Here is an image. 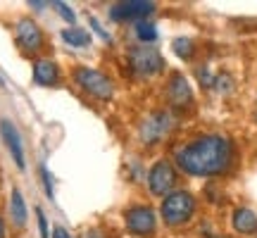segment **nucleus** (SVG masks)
Here are the masks:
<instances>
[{
    "label": "nucleus",
    "instance_id": "f257e3e1",
    "mask_svg": "<svg viewBox=\"0 0 257 238\" xmlns=\"http://www.w3.org/2000/svg\"><path fill=\"white\" fill-rule=\"evenodd\" d=\"M172 162L181 174L191 179H217L231 172L236 162V143L219 131L198 134L176 143L172 150Z\"/></svg>",
    "mask_w": 257,
    "mask_h": 238
},
{
    "label": "nucleus",
    "instance_id": "f03ea898",
    "mask_svg": "<svg viewBox=\"0 0 257 238\" xmlns=\"http://www.w3.org/2000/svg\"><path fill=\"white\" fill-rule=\"evenodd\" d=\"M179 129V112L169 107H157V110L146 112L136 124V141L141 148H157L167 143Z\"/></svg>",
    "mask_w": 257,
    "mask_h": 238
},
{
    "label": "nucleus",
    "instance_id": "7ed1b4c3",
    "mask_svg": "<svg viewBox=\"0 0 257 238\" xmlns=\"http://www.w3.org/2000/svg\"><path fill=\"white\" fill-rule=\"evenodd\" d=\"M69 79L86 98H93L95 102H112L114 100V79L107 72H102L91 64H74L69 69Z\"/></svg>",
    "mask_w": 257,
    "mask_h": 238
},
{
    "label": "nucleus",
    "instance_id": "20e7f679",
    "mask_svg": "<svg viewBox=\"0 0 257 238\" xmlns=\"http://www.w3.org/2000/svg\"><path fill=\"white\" fill-rule=\"evenodd\" d=\"M160 219L167 229H184L198 214V198L188 188H176L160 202Z\"/></svg>",
    "mask_w": 257,
    "mask_h": 238
},
{
    "label": "nucleus",
    "instance_id": "39448f33",
    "mask_svg": "<svg viewBox=\"0 0 257 238\" xmlns=\"http://www.w3.org/2000/svg\"><path fill=\"white\" fill-rule=\"evenodd\" d=\"M124 57H126V67L131 76H136V79H153V76H160L167 69L165 57L155 46L134 43V46L126 48Z\"/></svg>",
    "mask_w": 257,
    "mask_h": 238
},
{
    "label": "nucleus",
    "instance_id": "423d86ee",
    "mask_svg": "<svg viewBox=\"0 0 257 238\" xmlns=\"http://www.w3.org/2000/svg\"><path fill=\"white\" fill-rule=\"evenodd\" d=\"M157 210L148 202H131L121 210L124 229L134 238H155L157 236Z\"/></svg>",
    "mask_w": 257,
    "mask_h": 238
},
{
    "label": "nucleus",
    "instance_id": "0eeeda50",
    "mask_svg": "<svg viewBox=\"0 0 257 238\" xmlns=\"http://www.w3.org/2000/svg\"><path fill=\"white\" fill-rule=\"evenodd\" d=\"M181 172L176 169V165L172 162V157H157L153 165L148 167L146 174V188L153 198H167L169 193L176 191Z\"/></svg>",
    "mask_w": 257,
    "mask_h": 238
},
{
    "label": "nucleus",
    "instance_id": "6e6552de",
    "mask_svg": "<svg viewBox=\"0 0 257 238\" xmlns=\"http://www.w3.org/2000/svg\"><path fill=\"white\" fill-rule=\"evenodd\" d=\"M15 46L27 57H41L48 48V36L34 17H19L15 22Z\"/></svg>",
    "mask_w": 257,
    "mask_h": 238
},
{
    "label": "nucleus",
    "instance_id": "1a4fd4ad",
    "mask_svg": "<svg viewBox=\"0 0 257 238\" xmlns=\"http://www.w3.org/2000/svg\"><path fill=\"white\" fill-rule=\"evenodd\" d=\"M157 12V5L153 0H119V3H112L107 8V17L112 24H136L143 19H150Z\"/></svg>",
    "mask_w": 257,
    "mask_h": 238
},
{
    "label": "nucleus",
    "instance_id": "9d476101",
    "mask_svg": "<svg viewBox=\"0 0 257 238\" xmlns=\"http://www.w3.org/2000/svg\"><path fill=\"white\" fill-rule=\"evenodd\" d=\"M165 102L169 110L184 112L191 110L195 95H193V86L188 81V76L181 72H172L165 81Z\"/></svg>",
    "mask_w": 257,
    "mask_h": 238
},
{
    "label": "nucleus",
    "instance_id": "9b49d317",
    "mask_svg": "<svg viewBox=\"0 0 257 238\" xmlns=\"http://www.w3.org/2000/svg\"><path fill=\"white\" fill-rule=\"evenodd\" d=\"M31 79L41 88H57L62 83V69L53 55H41L31 64Z\"/></svg>",
    "mask_w": 257,
    "mask_h": 238
},
{
    "label": "nucleus",
    "instance_id": "f8f14e48",
    "mask_svg": "<svg viewBox=\"0 0 257 238\" xmlns=\"http://www.w3.org/2000/svg\"><path fill=\"white\" fill-rule=\"evenodd\" d=\"M0 138H3V143L8 146L10 150V157H12V162L17 165V169H27V155H24V141H22V134H19V129L15 127V122L8 117L0 119Z\"/></svg>",
    "mask_w": 257,
    "mask_h": 238
},
{
    "label": "nucleus",
    "instance_id": "ddd939ff",
    "mask_svg": "<svg viewBox=\"0 0 257 238\" xmlns=\"http://www.w3.org/2000/svg\"><path fill=\"white\" fill-rule=\"evenodd\" d=\"M231 229L240 236H257V212L252 207H236L231 212Z\"/></svg>",
    "mask_w": 257,
    "mask_h": 238
},
{
    "label": "nucleus",
    "instance_id": "4468645a",
    "mask_svg": "<svg viewBox=\"0 0 257 238\" xmlns=\"http://www.w3.org/2000/svg\"><path fill=\"white\" fill-rule=\"evenodd\" d=\"M10 221L15 224V229H24L29 221V207L27 200L17 186L10 191Z\"/></svg>",
    "mask_w": 257,
    "mask_h": 238
},
{
    "label": "nucleus",
    "instance_id": "2eb2a0df",
    "mask_svg": "<svg viewBox=\"0 0 257 238\" xmlns=\"http://www.w3.org/2000/svg\"><path fill=\"white\" fill-rule=\"evenodd\" d=\"M60 38H62L69 48H74V50H86V48L93 46L91 31L79 27V24H76V27H64L62 31H60Z\"/></svg>",
    "mask_w": 257,
    "mask_h": 238
},
{
    "label": "nucleus",
    "instance_id": "dca6fc26",
    "mask_svg": "<svg viewBox=\"0 0 257 238\" xmlns=\"http://www.w3.org/2000/svg\"><path fill=\"white\" fill-rule=\"evenodd\" d=\"M157 24L153 19H143V22H136L134 24V38H136L141 46H155L157 41Z\"/></svg>",
    "mask_w": 257,
    "mask_h": 238
},
{
    "label": "nucleus",
    "instance_id": "f3484780",
    "mask_svg": "<svg viewBox=\"0 0 257 238\" xmlns=\"http://www.w3.org/2000/svg\"><path fill=\"white\" fill-rule=\"evenodd\" d=\"M172 53H174L179 60H184V62H191L193 57H195V41L188 36H179L172 41Z\"/></svg>",
    "mask_w": 257,
    "mask_h": 238
},
{
    "label": "nucleus",
    "instance_id": "a211bd4d",
    "mask_svg": "<svg viewBox=\"0 0 257 238\" xmlns=\"http://www.w3.org/2000/svg\"><path fill=\"white\" fill-rule=\"evenodd\" d=\"M50 8L55 10L57 15L67 22V27H76V12H74L67 3H62V0H55V3H50Z\"/></svg>",
    "mask_w": 257,
    "mask_h": 238
},
{
    "label": "nucleus",
    "instance_id": "6ab92c4d",
    "mask_svg": "<svg viewBox=\"0 0 257 238\" xmlns=\"http://www.w3.org/2000/svg\"><path fill=\"white\" fill-rule=\"evenodd\" d=\"M38 172H41V181H43V191H46L48 200H53V198H55V186H53V174H50V169H48L46 165H41Z\"/></svg>",
    "mask_w": 257,
    "mask_h": 238
},
{
    "label": "nucleus",
    "instance_id": "aec40b11",
    "mask_svg": "<svg viewBox=\"0 0 257 238\" xmlns=\"http://www.w3.org/2000/svg\"><path fill=\"white\" fill-rule=\"evenodd\" d=\"M88 24H91V31H95V34H98V36H100L102 41H105V43L110 46V43H112V34H110V31H107L105 27H102L100 22H98V17L88 15Z\"/></svg>",
    "mask_w": 257,
    "mask_h": 238
},
{
    "label": "nucleus",
    "instance_id": "412c9836",
    "mask_svg": "<svg viewBox=\"0 0 257 238\" xmlns=\"http://www.w3.org/2000/svg\"><path fill=\"white\" fill-rule=\"evenodd\" d=\"M36 224H38V236L41 238H50V226H48V217L46 212L36 207Z\"/></svg>",
    "mask_w": 257,
    "mask_h": 238
},
{
    "label": "nucleus",
    "instance_id": "4be33fe9",
    "mask_svg": "<svg viewBox=\"0 0 257 238\" xmlns=\"http://www.w3.org/2000/svg\"><path fill=\"white\" fill-rule=\"evenodd\" d=\"M214 76L217 74H212L207 67H198V79H200L202 88H214Z\"/></svg>",
    "mask_w": 257,
    "mask_h": 238
},
{
    "label": "nucleus",
    "instance_id": "5701e85b",
    "mask_svg": "<svg viewBox=\"0 0 257 238\" xmlns=\"http://www.w3.org/2000/svg\"><path fill=\"white\" fill-rule=\"evenodd\" d=\"M214 88L221 93H229V88H233V79L229 74H217L214 76Z\"/></svg>",
    "mask_w": 257,
    "mask_h": 238
},
{
    "label": "nucleus",
    "instance_id": "b1692460",
    "mask_svg": "<svg viewBox=\"0 0 257 238\" xmlns=\"http://www.w3.org/2000/svg\"><path fill=\"white\" fill-rule=\"evenodd\" d=\"M50 238H74L72 231L64 229V226H60V224H55L53 229H50Z\"/></svg>",
    "mask_w": 257,
    "mask_h": 238
},
{
    "label": "nucleus",
    "instance_id": "393cba45",
    "mask_svg": "<svg viewBox=\"0 0 257 238\" xmlns=\"http://www.w3.org/2000/svg\"><path fill=\"white\" fill-rule=\"evenodd\" d=\"M81 238H107V233L100 231V229H86L81 233Z\"/></svg>",
    "mask_w": 257,
    "mask_h": 238
},
{
    "label": "nucleus",
    "instance_id": "a878e982",
    "mask_svg": "<svg viewBox=\"0 0 257 238\" xmlns=\"http://www.w3.org/2000/svg\"><path fill=\"white\" fill-rule=\"evenodd\" d=\"M0 238H8V224L3 219V214H0Z\"/></svg>",
    "mask_w": 257,
    "mask_h": 238
},
{
    "label": "nucleus",
    "instance_id": "bb28decb",
    "mask_svg": "<svg viewBox=\"0 0 257 238\" xmlns=\"http://www.w3.org/2000/svg\"><path fill=\"white\" fill-rule=\"evenodd\" d=\"M29 5H31V8H34V10H46L48 5H50V3H43V0H36V3H29Z\"/></svg>",
    "mask_w": 257,
    "mask_h": 238
},
{
    "label": "nucleus",
    "instance_id": "cd10ccee",
    "mask_svg": "<svg viewBox=\"0 0 257 238\" xmlns=\"http://www.w3.org/2000/svg\"><path fill=\"white\" fill-rule=\"evenodd\" d=\"M205 238H229V236H226V233H207Z\"/></svg>",
    "mask_w": 257,
    "mask_h": 238
},
{
    "label": "nucleus",
    "instance_id": "c85d7f7f",
    "mask_svg": "<svg viewBox=\"0 0 257 238\" xmlns=\"http://www.w3.org/2000/svg\"><path fill=\"white\" fill-rule=\"evenodd\" d=\"M3 86H5V81H3V76H0V88H3Z\"/></svg>",
    "mask_w": 257,
    "mask_h": 238
}]
</instances>
